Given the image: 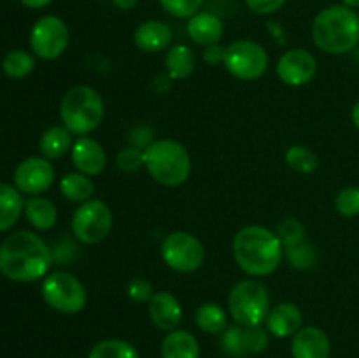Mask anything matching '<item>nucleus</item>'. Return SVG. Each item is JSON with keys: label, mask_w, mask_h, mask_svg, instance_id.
<instances>
[{"label": "nucleus", "mask_w": 359, "mask_h": 358, "mask_svg": "<svg viewBox=\"0 0 359 358\" xmlns=\"http://www.w3.org/2000/svg\"><path fill=\"white\" fill-rule=\"evenodd\" d=\"M51 248L41 235L20 230L7 235L0 244V274L14 283L44 279L53 265Z\"/></svg>", "instance_id": "1"}, {"label": "nucleus", "mask_w": 359, "mask_h": 358, "mask_svg": "<svg viewBox=\"0 0 359 358\" xmlns=\"http://www.w3.org/2000/svg\"><path fill=\"white\" fill-rule=\"evenodd\" d=\"M231 255L245 276L258 279L279 269L284 260V246L270 228L263 225H248L233 235Z\"/></svg>", "instance_id": "2"}, {"label": "nucleus", "mask_w": 359, "mask_h": 358, "mask_svg": "<svg viewBox=\"0 0 359 358\" xmlns=\"http://www.w3.org/2000/svg\"><path fill=\"white\" fill-rule=\"evenodd\" d=\"M312 41L321 53L346 55L359 44V14L356 9L337 4L325 7L312 21Z\"/></svg>", "instance_id": "3"}, {"label": "nucleus", "mask_w": 359, "mask_h": 358, "mask_svg": "<svg viewBox=\"0 0 359 358\" xmlns=\"http://www.w3.org/2000/svg\"><path fill=\"white\" fill-rule=\"evenodd\" d=\"M144 168L161 186L177 188L191 175V154L179 140L154 139L144 150Z\"/></svg>", "instance_id": "4"}, {"label": "nucleus", "mask_w": 359, "mask_h": 358, "mask_svg": "<svg viewBox=\"0 0 359 358\" xmlns=\"http://www.w3.org/2000/svg\"><path fill=\"white\" fill-rule=\"evenodd\" d=\"M105 116L102 95L88 84H76L65 91L60 102L62 125L72 135H90L100 126Z\"/></svg>", "instance_id": "5"}, {"label": "nucleus", "mask_w": 359, "mask_h": 358, "mask_svg": "<svg viewBox=\"0 0 359 358\" xmlns=\"http://www.w3.org/2000/svg\"><path fill=\"white\" fill-rule=\"evenodd\" d=\"M270 311V293L265 283L248 277L231 286L228 293V314L237 325H263Z\"/></svg>", "instance_id": "6"}, {"label": "nucleus", "mask_w": 359, "mask_h": 358, "mask_svg": "<svg viewBox=\"0 0 359 358\" xmlns=\"http://www.w3.org/2000/svg\"><path fill=\"white\" fill-rule=\"evenodd\" d=\"M42 300L60 314H77L86 307L88 291L83 281L65 270L49 272L41 284Z\"/></svg>", "instance_id": "7"}, {"label": "nucleus", "mask_w": 359, "mask_h": 358, "mask_svg": "<svg viewBox=\"0 0 359 358\" xmlns=\"http://www.w3.org/2000/svg\"><path fill=\"white\" fill-rule=\"evenodd\" d=\"M114 216L104 200L91 199L76 207L70 220L72 235L81 244L93 246L111 235Z\"/></svg>", "instance_id": "8"}, {"label": "nucleus", "mask_w": 359, "mask_h": 358, "mask_svg": "<svg viewBox=\"0 0 359 358\" xmlns=\"http://www.w3.org/2000/svg\"><path fill=\"white\" fill-rule=\"evenodd\" d=\"M160 255L168 269L181 274H191L205 263V248L196 235L184 230H174L161 241Z\"/></svg>", "instance_id": "9"}, {"label": "nucleus", "mask_w": 359, "mask_h": 358, "mask_svg": "<svg viewBox=\"0 0 359 358\" xmlns=\"http://www.w3.org/2000/svg\"><path fill=\"white\" fill-rule=\"evenodd\" d=\"M224 69L238 81H256L269 70V53L259 42L238 39L226 46Z\"/></svg>", "instance_id": "10"}, {"label": "nucleus", "mask_w": 359, "mask_h": 358, "mask_svg": "<svg viewBox=\"0 0 359 358\" xmlns=\"http://www.w3.org/2000/svg\"><path fill=\"white\" fill-rule=\"evenodd\" d=\"M70 42V30L65 21L58 16H42L35 21L30 30V49L37 58L51 60L60 58L67 51Z\"/></svg>", "instance_id": "11"}, {"label": "nucleus", "mask_w": 359, "mask_h": 358, "mask_svg": "<svg viewBox=\"0 0 359 358\" xmlns=\"http://www.w3.org/2000/svg\"><path fill=\"white\" fill-rule=\"evenodd\" d=\"M56 178L51 160L44 157H28L16 165L13 183L23 195L34 197L48 192Z\"/></svg>", "instance_id": "12"}, {"label": "nucleus", "mask_w": 359, "mask_h": 358, "mask_svg": "<svg viewBox=\"0 0 359 358\" xmlns=\"http://www.w3.org/2000/svg\"><path fill=\"white\" fill-rule=\"evenodd\" d=\"M276 74L286 86L300 88L311 83L318 74V60L304 48L287 49L277 60Z\"/></svg>", "instance_id": "13"}, {"label": "nucleus", "mask_w": 359, "mask_h": 358, "mask_svg": "<svg viewBox=\"0 0 359 358\" xmlns=\"http://www.w3.org/2000/svg\"><path fill=\"white\" fill-rule=\"evenodd\" d=\"M70 161L77 172L95 178L104 172L107 165V153L97 139L90 135H81L74 139Z\"/></svg>", "instance_id": "14"}, {"label": "nucleus", "mask_w": 359, "mask_h": 358, "mask_svg": "<svg viewBox=\"0 0 359 358\" xmlns=\"http://www.w3.org/2000/svg\"><path fill=\"white\" fill-rule=\"evenodd\" d=\"M291 357L293 358H330L332 340L328 333L314 325L302 326L291 337Z\"/></svg>", "instance_id": "15"}, {"label": "nucleus", "mask_w": 359, "mask_h": 358, "mask_svg": "<svg viewBox=\"0 0 359 358\" xmlns=\"http://www.w3.org/2000/svg\"><path fill=\"white\" fill-rule=\"evenodd\" d=\"M263 325L272 337L287 339L304 326V312L294 302H279L270 307Z\"/></svg>", "instance_id": "16"}, {"label": "nucleus", "mask_w": 359, "mask_h": 358, "mask_svg": "<svg viewBox=\"0 0 359 358\" xmlns=\"http://www.w3.org/2000/svg\"><path fill=\"white\" fill-rule=\"evenodd\" d=\"M147 316L158 330L172 332L182 321V305L170 291H156L147 304Z\"/></svg>", "instance_id": "17"}, {"label": "nucleus", "mask_w": 359, "mask_h": 358, "mask_svg": "<svg viewBox=\"0 0 359 358\" xmlns=\"http://www.w3.org/2000/svg\"><path fill=\"white\" fill-rule=\"evenodd\" d=\"M174 41V32L165 21L147 20L142 21L133 30V44L142 53H161L170 48Z\"/></svg>", "instance_id": "18"}, {"label": "nucleus", "mask_w": 359, "mask_h": 358, "mask_svg": "<svg viewBox=\"0 0 359 358\" xmlns=\"http://www.w3.org/2000/svg\"><path fill=\"white\" fill-rule=\"evenodd\" d=\"M186 32H188V37L195 44L207 48V46L221 42V39L224 35V25L221 21V18L216 16L214 13L198 11L186 23Z\"/></svg>", "instance_id": "19"}, {"label": "nucleus", "mask_w": 359, "mask_h": 358, "mask_svg": "<svg viewBox=\"0 0 359 358\" xmlns=\"http://www.w3.org/2000/svg\"><path fill=\"white\" fill-rule=\"evenodd\" d=\"M161 358H200V343L189 330L167 332L160 346Z\"/></svg>", "instance_id": "20"}, {"label": "nucleus", "mask_w": 359, "mask_h": 358, "mask_svg": "<svg viewBox=\"0 0 359 358\" xmlns=\"http://www.w3.org/2000/svg\"><path fill=\"white\" fill-rule=\"evenodd\" d=\"M165 74L172 81H184L191 77L196 67V55L189 46L175 44L167 49L165 55Z\"/></svg>", "instance_id": "21"}, {"label": "nucleus", "mask_w": 359, "mask_h": 358, "mask_svg": "<svg viewBox=\"0 0 359 358\" xmlns=\"http://www.w3.org/2000/svg\"><path fill=\"white\" fill-rule=\"evenodd\" d=\"M25 218L35 230H51L58 221V209L49 199H44L41 195L28 197L25 200Z\"/></svg>", "instance_id": "22"}, {"label": "nucleus", "mask_w": 359, "mask_h": 358, "mask_svg": "<svg viewBox=\"0 0 359 358\" xmlns=\"http://www.w3.org/2000/svg\"><path fill=\"white\" fill-rule=\"evenodd\" d=\"M74 144V135L63 125H53L44 130L39 139L41 157L48 160H60L65 154H70Z\"/></svg>", "instance_id": "23"}, {"label": "nucleus", "mask_w": 359, "mask_h": 358, "mask_svg": "<svg viewBox=\"0 0 359 358\" xmlns=\"http://www.w3.org/2000/svg\"><path fill=\"white\" fill-rule=\"evenodd\" d=\"M23 193L14 185L0 183V232L13 228L23 214Z\"/></svg>", "instance_id": "24"}, {"label": "nucleus", "mask_w": 359, "mask_h": 358, "mask_svg": "<svg viewBox=\"0 0 359 358\" xmlns=\"http://www.w3.org/2000/svg\"><path fill=\"white\" fill-rule=\"evenodd\" d=\"M60 193L63 195V199L70 200V202L76 204H84L88 200L95 199V192H97V186H95L93 178L86 174H81V172L74 171L69 174L63 175L60 179Z\"/></svg>", "instance_id": "25"}, {"label": "nucleus", "mask_w": 359, "mask_h": 358, "mask_svg": "<svg viewBox=\"0 0 359 358\" xmlns=\"http://www.w3.org/2000/svg\"><path fill=\"white\" fill-rule=\"evenodd\" d=\"M228 311L217 302H203L195 311V325L200 332L219 336L228 326Z\"/></svg>", "instance_id": "26"}, {"label": "nucleus", "mask_w": 359, "mask_h": 358, "mask_svg": "<svg viewBox=\"0 0 359 358\" xmlns=\"http://www.w3.org/2000/svg\"><path fill=\"white\" fill-rule=\"evenodd\" d=\"M88 358H140V353L125 339H102L93 344Z\"/></svg>", "instance_id": "27"}, {"label": "nucleus", "mask_w": 359, "mask_h": 358, "mask_svg": "<svg viewBox=\"0 0 359 358\" xmlns=\"http://www.w3.org/2000/svg\"><path fill=\"white\" fill-rule=\"evenodd\" d=\"M35 69V56L25 49H13L2 60V72L11 79H23Z\"/></svg>", "instance_id": "28"}, {"label": "nucleus", "mask_w": 359, "mask_h": 358, "mask_svg": "<svg viewBox=\"0 0 359 358\" xmlns=\"http://www.w3.org/2000/svg\"><path fill=\"white\" fill-rule=\"evenodd\" d=\"M284 160H286V165L291 171L300 172V174H312L319 167L318 154L311 147L302 146V144H294V146L287 147Z\"/></svg>", "instance_id": "29"}, {"label": "nucleus", "mask_w": 359, "mask_h": 358, "mask_svg": "<svg viewBox=\"0 0 359 358\" xmlns=\"http://www.w3.org/2000/svg\"><path fill=\"white\" fill-rule=\"evenodd\" d=\"M284 260L297 270H309L318 263V251L316 246L309 241L300 242V244L284 248Z\"/></svg>", "instance_id": "30"}, {"label": "nucleus", "mask_w": 359, "mask_h": 358, "mask_svg": "<svg viewBox=\"0 0 359 358\" xmlns=\"http://www.w3.org/2000/svg\"><path fill=\"white\" fill-rule=\"evenodd\" d=\"M219 346L228 357L231 358H244L245 346H244V326L231 325L224 329L223 333H219Z\"/></svg>", "instance_id": "31"}, {"label": "nucleus", "mask_w": 359, "mask_h": 358, "mask_svg": "<svg viewBox=\"0 0 359 358\" xmlns=\"http://www.w3.org/2000/svg\"><path fill=\"white\" fill-rule=\"evenodd\" d=\"M277 237L283 242L284 248H290V246L300 244V242L307 241L305 235H307V230H305V225L302 223L298 218H284L279 225H277L276 230Z\"/></svg>", "instance_id": "32"}, {"label": "nucleus", "mask_w": 359, "mask_h": 358, "mask_svg": "<svg viewBox=\"0 0 359 358\" xmlns=\"http://www.w3.org/2000/svg\"><path fill=\"white\" fill-rule=\"evenodd\" d=\"M116 167L126 174H135L140 168H144V150L128 144L121 147L116 154Z\"/></svg>", "instance_id": "33"}, {"label": "nucleus", "mask_w": 359, "mask_h": 358, "mask_svg": "<svg viewBox=\"0 0 359 358\" xmlns=\"http://www.w3.org/2000/svg\"><path fill=\"white\" fill-rule=\"evenodd\" d=\"M270 333L265 325L244 326V346L248 354H259L269 347Z\"/></svg>", "instance_id": "34"}, {"label": "nucleus", "mask_w": 359, "mask_h": 358, "mask_svg": "<svg viewBox=\"0 0 359 358\" xmlns=\"http://www.w3.org/2000/svg\"><path fill=\"white\" fill-rule=\"evenodd\" d=\"M335 209L340 216H359V186H347L340 190L335 197Z\"/></svg>", "instance_id": "35"}, {"label": "nucleus", "mask_w": 359, "mask_h": 358, "mask_svg": "<svg viewBox=\"0 0 359 358\" xmlns=\"http://www.w3.org/2000/svg\"><path fill=\"white\" fill-rule=\"evenodd\" d=\"M158 2H160L161 9L170 16L189 20L202 9L205 0H158Z\"/></svg>", "instance_id": "36"}, {"label": "nucleus", "mask_w": 359, "mask_h": 358, "mask_svg": "<svg viewBox=\"0 0 359 358\" xmlns=\"http://www.w3.org/2000/svg\"><path fill=\"white\" fill-rule=\"evenodd\" d=\"M156 293L153 288V283L147 281L146 277H132V279L126 283V295L132 302L135 304H149V300L153 298V295Z\"/></svg>", "instance_id": "37"}, {"label": "nucleus", "mask_w": 359, "mask_h": 358, "mask_svg": "<svg viewBox=\"0 0 359 358\" xmlns=\"http://www.w3.org/2000/svg\"><path fill=\"white\" fill-rule=\"evenodd\" d=\"M286 4V0H245V6L251 13L259 16H270L280 11Z\"/></svg>", "instance_id": "38"}, {"label": "nucleus", "mask_w": 359, "mask_h": 358, "mask_svg": "<svg viewBox=\"0 0 359 358\" xmlns=\"http://www.w3.org/2000/svg\"><path fill=\"white\" fill-rule=\"evenodd\" d=\"M224 55H226V46H223L221 42L207 46V48H203V51H202L203 62L209 63V65H214V67L224 63Z\"/></svg>", "instance_id": "39"}, {"label": "nucleus", "mask_w": 359, "mask_h": 358, "mask_svg": "<svg viewBox=\"0 0 359 358\" xmlns=\"http://www.w3.org/2000/svg\"><path fill=\"white\" fill-rule=\"evenodd\" d=\"M20 2L28 9H42V7L49 6L53 0H20Z\"/></svg>", "instance_id": "40"}, {"label": "nucleus", "mask_w": 359, "mask_h": 358, "mask_svg": "<svg viewBox=\"0 0 359 358\" xmlns=\"http://www.w3.org/2000/svg\"><path fill=\"white\" fill-rule=\"evenodd\" d=\"M112 4H114V6L121 11H132V9H135L137 4H139V0H112Z\"/></svg>", "instance_id": "41"}, {"label": "nucleus", "mask_w": 359, "mask_h": 358, "mask_svg": "<svg viewBox=\"0 0 359 358\" xmlns=\"http://www.w3.org/2000/svg\"><path fill=\"white\" fill-rule=\"evenodd\" d=\"M351 119H353V125L359 130V100L351 109Z\"/></svg>", "instance_id": "42"}, {"label": "nucleus", "mask_w": 359, "mask_h": 358, "mask_svg": "<svg viewBox=\"0 0 359 358\" xmlns=\"http://www.w3.org/2000/svg\"><path fill=\"white\" fill-rule=\"evenodd\" d=\"M344 6L351 7V9H358L359 7V0H342Z\"/></svg>", "instance_id": "43"}]
</instances>
